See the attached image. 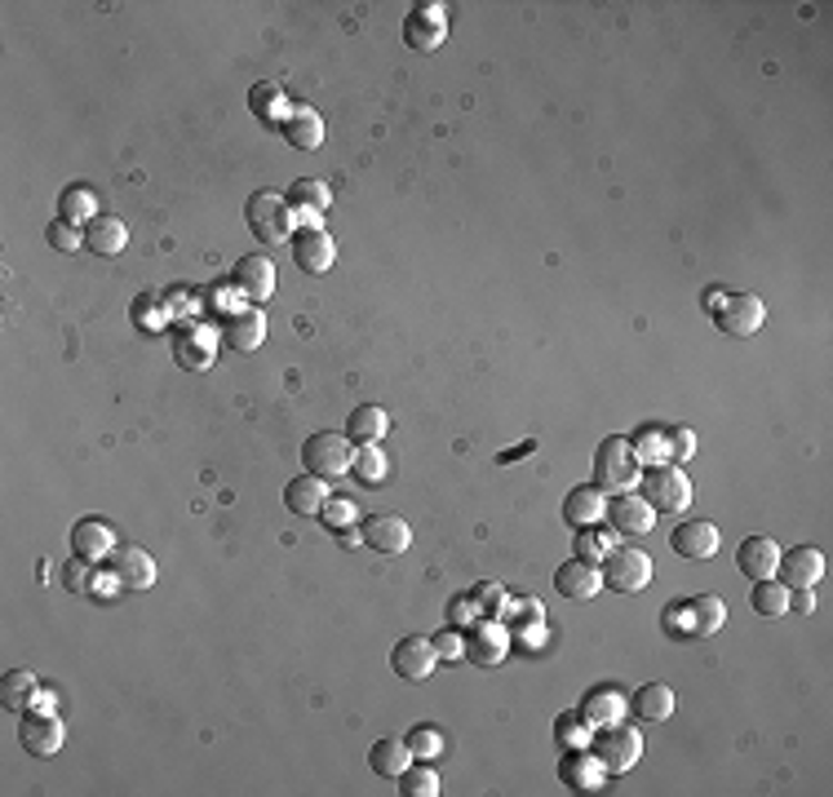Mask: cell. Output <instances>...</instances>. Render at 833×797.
<instances>
[{
	"mask_svg": "<svg viewBox=\"0 0 833 797\" xmlns=\"http://www.w3.org/2000/svg\"><path fill=\"white\" fill-rule=\"evenodd\" d=\"M333 204V191H329V182H320V178H302V182H293L289 186V209L307 222V226H320V213Z\"/></svg>",
	"mask_w": 833,
	"mask_h": 797,
	"instance_id": "25",
	"label": "cell"
},
{
	"mask_svg": "<svg viewBox=\"0 0 833 797\" xmlns=\"http://www.w3.org/2000/svg\"><path fill=\"white\" fill-rule=\"evenodd\" d=\"M89 567H93V563H84V558H76V563H67V567H62V585H67L71 594H98V585L89 581V576H93Z\"/></svg>",
	"mask_w": 833,
	"mask_h": 797,
	"instance_id": "45",
	"label": "cell"
},
{
	"mask_svg": "<svg viewBox=\"0 0 833 797\" xmlns=\"http://www.w3.org/2000/svg\"><path fill=\"white\" fill-rule=\"evenodd\" d=\"M576 714H581V723H585L590 732L612 727V723L625 718V696H621L616 687H594V692H585V700H581Z\"/></svg>",
	"mask_w": 833,
	"mask_h": 797,
	"instance_id": "23",
	"label": "cell"
},
{
	"mask_svg": "<svg viewBox=\"0 0 833 797\" xmlns=\"http://www.w3.org/2000/svg\"><path fill=\"white\" fill-rule=\"evenodd\" d=\"M58 218H62V222H76V226H89V222L98 218L93 191H89V186H67V191L58 195Z\"/></svg>",
	"mask_w": 833,
	"mask_h": 797,
	"instance_id": "35",
	"label": "cell"
},
{
	"mask_svg": "<svg viewBox=\"0 0 833 797\" xmlns=\"http://www.w3.org/2000/svg\"><path fill=\"white\" fill-rule=\"evenodd\" d=\"M572 545H576V558H585V563H603V554L612 549V536L599 532V527H581V536H576Z\"/></svg>",
	"mask_w": 833,
	"mask_h": 797,
	"instance_id": "43",
	"label": "cell"
},
{
	"mask_svg": "<svg viewBox=\"0 0 833 797\" xmlns=\"http://www.w3.org/2000/svg\"><path fill=\"white\" fill-rule=\"evenodd\" d=\"M639 723H665L670 714H674V692L665 687V683H643L634 696H630V705H625Z\"/></svg>",
	"mask_w": 833,
	"mask_h": 797,
	"instance_id": "30",
	"label": "cell"
},
{
	"mask_svg": "<svg viewBox=\"0 0 833 797\" xmlns=\"http://www.w3.org/2000/svg\"><path fill=\"white\" fill-rule=\"evenodd\" d=\"M639 465H643V461L634 456V443L621 438V434H608V438L599 443V452H594V487H599V492H612V496L634 492Z\"/></svg>",
	"mask_w": 833,
	"mask_h": 797,
	"instance_id": "1",
	"label": "cell"
},
{
	"mask_svg": "<svg viewBox=\"0 0 833 797\" xmlns=\"http://www.w3.org/2000/svg\"><path fill=\"white\" fill-rule=\"evenodd\" d=\"M44 240H49V249H58V253H76V249H84V226L58 218V222H49Z\"/></svg>",
	"mask_w": 833,
	"mask_h": 797,
	"instance_id": "40",
	"label": "cell"
},
{
	"mask_svg": "<svg viewBox=\"0 0 833 797\" xmlns=\"http://www.w3.org/2000/svg\"><path fill=\"white\" fill-rule=\"evenodd\" d=\"M293 209H289V200H280V195H271V191H258L253 200H249V231H253V240L258 244H267V249H275V244H284L289 235H293Z\"/></svg>",
	"mask_w": 833,
	"mask_h": 797,
	"instance_id": "4",
	"label": "cell"
},
{
	"mask_svg": "<svg viewBox=\"0 0 833 797\" xmlns=\"http://www.w3.org/2000/svg\"><path fill=\"white\" fill-rule=\"evenodd\" d=\"M599 572H603V585H608V589H616V594H639V589H648V581H652V558H648L639 545H612V549L603 554Z\"/></svg>",
	"mask_w": 833,
	"mask_h": 797,
	"instance_id": "2",
	"label": "cell"
},
{
	"mask_svg": "<svg viewBox=\"0 0 833 797\" xmlns=\"http://www.w3.org/2000/svg\"><path fill=\"white\" fill-rule=\"evenodd\" d=\"M36 692H40V678L31 669H9L0 678V705L13 709V714H27V705L36 700Z\"/></svg>",
	"mask_w": 833,
	"mask_h": 797,
	"instance_id": "34",
	"label": "cell"
},
{
	"mask_svg": "<svg viewBox=\"0 0 833 797\" xmlns=\"http://www.w3.org/2000/svg\"><path fill=\"white\" fill-rule=\"evenodd\" d=\"M107 576L120 585V589H151L155 585V558L138 545H116L111 549V567Z\"/></svg>",
	"mask_w": 833,
	"mask_h": 797,
	"instance_id": "10",
	"label": "cell"
},
{
	"mask_svg": "<svg viewBox=\"0 0 833 797\" xmlns=\"http://www.w3.org/2000/svg\"><path fill=\"white\" fill-rule=\"evenodd\" d=\"M404 740H409V749H413L416 763H434V758L443 754V736H439L434 727H413Z\"/></svg>",
	"mask_w": 833,
	"mask_h": 797,
	"instance_id": "42",
	"label": "cell"
},
{
	"mask_svg": "<svg viewBox=\"0 0 833 797\" xmlns=\"http://www.w3.org/2000/svg\"><path fill=\"white\" fill-rule=\"evenodd\" d=\"M71 549H76V558H84V563H102V558H111V549H116V532L102 523V518H80L76 527H71Z\"/></svg>",
	"mask_w": 833,
	"mask_h": 797,
	"instance_id": "20",
	"label": "cell"
},
{
	"mask_svg": "<svg viewBox=\"0 0 833 797\" xmlns=\"http://www.w3.org/2000/svg\"><path fill=\"white\" fill-rule=\"evenodd\" d=\"M714 320H719V329L732 333V337H754V333L767 324V306H763L759 293H727L723 306L714 311Z\"/></svg>",
	"mask_w": 833,
	"mask_h": 797,
	"instance_id": "7",
	"label": "cell"
},
{
	"mask_svg": "<svg viewBox=\"0 0 833 797\" xmlns=\"http://www.w3.org/2000/svg\"><path fill=\"white\" fill-rule=\"evenodd\" d=\"M351 474H355L360 483H369V487H378V483L387 478V456L378 452V443L355 447V465H351Z\"/></svg>",
	"mask_w": 833,
	"mask_h": 797,
	"instance_id": "39",
	"label": "cell"
},
{
	"mask_svg": "<svg viewBox=\"0 0 833 797\" xmlns=\"http://www.w3.org/2000/svg\"><path fill=\"white\" fill-rule=\"evenodd\" d=\"M293 258H298V266H302L307 275H324V271H333V262H338V244H333V235H329L324 226H302V231L293 235Z\"/></svg>",
	"mask_w": 833,
	"mask_h": 797,
	"instance_id": "12",
	"label": "cell"
},
{
	"mask_svg": "<svg viewBox=\"0 0 833 797\" xmlns=\"http://www.w3.org/2000/svg\"><path fill=\"white\" fill-rule=\"evenodd\" d=\"M776 563H781V545H776L772 536H745L741 549H736V567H741V576H750V581L776 576Z\"/></svg>",
	"mask_w": 833,
	"mask_h": 797,
	"instance_id": "21",
	"label": "cell"
},
{
	"mask_svg": "<svg viewBox=\"0 0 833 797\" xmlns=\"http://www.w3.org/2000/svg\"><path fill=\"white\" fill-rule=\"evenodd\" d=\"M603 763L590 754V749H568L563 758H559V780L568 785V789H576V794H599L603 789Z\"/></svg>",
	"mask_w": 833,
	"mask_h": 797,
	"instance_id": "18",
	"label": "cell"
},
{
	"mask_svg": "<svg viewBox=\"0 0 833 797\" xmlns=\"http://www.w3.org/2000/svg\"><path fill=\"white\" fill-rule=\"evenodd\" d=\"M643 501L652 510H665V514H679L692 505V478L679 470V465H648L643 474Z\"/></svg>",
	"mask_w": 833,
	"mask_h": 797,
	"instance_id": "6",
	"label": "cell"
},
{
	"mask_svg": "<svg viewBox=\"0 0 833 797\" xmlns=\"http://www.w3.org/2000/svg\"><path fill=\"white\" fill-rule=\"evenodd\" d=\"M249 107H253V115L267 120V124H275V115H280V120L289 115V111H284V89H280L275 80L253 84V89H249Z\"/></svg>",
	"mask_w": 833,
	"mask_h": 797,
	"instance_id": "37",
	"label": "cell"
},
{
	"mask_svg": "<svg viewBox=\"0 0 833 797\" xmlns=\"http://www.w3.org/2000/svg\"><path fill=\"white\" fill-rule=\"evenodd\" d=\"M665 452H670V447H665L661 430H643V438L634 443V456H639L643 465H661V461H665Z\"/></svg>",
	"mask_w": 833,
	"mask_h": 797,
	"instance_id": "46",
	"label": "cell"
},
{
	"mask_svg": "<svg viewBox=\"0 0 833 797\" xmlns=\"http://www.w3.org/2000/svg\"><path fill=\"white\" fill-rule=\"evenodd\" d=\"M360 541L373 545L378 554H404L413 545V523L400 514H373V518H364Z\"/></svg>",
	"mask_w": 833,
	"mask_h": 797,
	"instance_id": "14",
	"label": "cell"
},
{
	"mask_svg": "<svg viewBox=\"0 0 833 797\" xmlns=\"http://www.w3.org/2000/svg\"><path fill=\"white\" fill-rule=\"evenodd\" d=\"M750 603H754V612H759V616H767V621H772V616H785V612H790V589H785L781 581H772V576H767V581H754Z\"/></svg>",
	"mask_w": 833,
	"mask_h": 797,
	"instance_id": "38",
	"label": "cell"
},
{
	"mask_svg": "<svg viewBox=\"0 0 833 797\" xmlns=\"http://www.w3.org/2000/svg\"><path fill=\"white\" fill-rule=\"evenodd\" d=\"M603 514H608V492H599L594 483L572 487L568 501H563V518H568L572 527H599Z\"/></svg>",
	"mask_w": 833,
	"mask_h": 797,
	"instance_id": "28",
	"label": "cell"
},
{
	"mask_svg": "<svg viewBox=\"0 0 833 797\" xmlns=\"http://www.w3.org/2000/svg\"><path fill=\"white\" fill-rule=\"evenodd\" d=\"M790 612H816V594L812 589H790Z\"/></svg>",
	"mask_w": 833,
	"mask_h": 797,
	"instance_id": "50",
	"label": "cell"
},
{
	"mask_svg": "<svg viewBox=\"0 0 833 797\" xmlns=\"http://www.w3.org/2000/svg\"><path fill=\"white\" fill-rule=\"evenodd\" d=\"M434 665H439V652H434V643L430 638H400L395 643V652H391V669L404 678V683H425L430 674H434Z\"/></svg>",
	"mask_w": 833,
	"mask_h": 797,
	"instance_id": "13",
	"label": "cell"
},
{
	"mask_svg": "<svg viewBox=\"0 0 833 797\" xmlns=\"http://www.w3.org/2000/svg\"><path fill=\"white\" fill-rule=\"evenodd\" d=\"M585 723H581V714H568V718H559V727H554V736L568 745V749H585Z\"/></svg>",
	"mask_w": 833,
	"mask_h": 797,
	"instance_id": "47",
	"label": "cell"
},
{
	"mask_svg": "<svg viewBox=\"0 0 833 797\" xmlns=\"http://www.w3.org/2000/svg\"><path fill=\"white\" fill-rule=\"evenodd\" d=\"M324 501H329V492H324V478L320 474H298L289 487H284V505L293 510V514H320L324 510Z\"/></svg>",
	"mask_w": 833,
	"mask_h": 797,
	"instance_id": "31",
	"label": "cell"
},
{
	"mask_svg": "<svg viewBox=\"0 0 833 797\" xmlns=\"http://www.w3.org/2000/svg\"><path fill=\"white\" fill-rule=\"evenodd\" d=\"M324 523L333 527V532H351V523L360 518V510H355V501H347V496H333V501H324Z\"/></svg>",
	"mask_w": 833,
	"mask_h": 797,
	"instance_id": "44",
	"label": "cell"
},
{
	"mask_svg": "<svg viewBox=\"0 0 833 797\" xmlns=\"http://www.w3.org/2000/svg\"><path fill=\"white\" fill-rule=\"evenodd\" d=\"M443 36H448V9L439 0L416 4L413 13H409V22H404V40L413 49H421V53H434L443 44Z\"/></svg>",
	"mask_w": 833,
	"mask_h": 797,
	"instance_id": "11",
	"label": "cell"
},
{
	"mask_svg": "<svg viewBox=\"0 0 833 797\" xmlns=\"http://www.w3.org/2000/svg\"><path fill=\"white\" fill-rule=\"evenodd\" d=\"M173 355L187 373H209L213 369V333L204 324H182L173 333Z\"/></svg>",
	"mask_w": 833,
	"mask_h": 797,
	"instance_id": "15",
	"label": "cell"
},
{
	"mask_svg": "<svg viewBox=\"0 0 833 797\" xmlns=\"http://www.w3.org/2000/svg\"><path fill=\"white\" fill-rule=\"evenodd\" d=\"M369 763H373V771L378 776H387V780H400L409 767H413V749H409V740H378L373 745V754H369Z\"/></svg>",
	"mask_w": 833,
	"mask_h": 797,
	"instance_id": "32",
	"label": "cell"
},
{
	"mask_svg": "<svg viewBox=\"0 0 833 797\" xmlns=\"http://www.w3.org/2000/svg\"><path fill=\"white\" fill-rule=\"evenodd\" d=\"M387 434H391V416H387V407H378V403H360V407L347 416V438H351L355 447L382 443Z\"/></svg>",
	"mask_w": 833,
	"mask_h": 797,
	"instance_id": "29",
	"label": "cell"
},
{
	"mask_svg": "<svg viewBox=\"0 0 833 797\" xmlns=\"http://www.w3.org/2000/svg\"><path fill=\"white\" fill-rule=\"evenodd\" d=\"M18 740H22V749L31 758H53L62 749V740H67V727L49 709H27L22 723H18Z\"/></svg>",
	"mask_w": 833,
	"mask_h": 797,
	"instance_id": "8",
	"label": "cell"
},
{
	"mask_svg": "<svg viewBox=\"0 0 833 797\" xmlns=\"http://www.w3.org/2000/svg\"><path fill=\"white\" fill-rule=\"evenodd\" d=\"M280 129H284L289 147H298V151H320V147H324V115L311 111V107H293V111L280 120Z\"/></svg>",
	"mask_w": 833,
	"mask_h": 797,
	"instance_id": "24",
	"label": "cell"
},
{
	"mask_svg": "<svg viewBox=\"0 0 833 797\" xmlns=\"http://www.w3.org/2000/svg\"><path fill=\"white\" fill-rule=\"evenodd\" d=\"M776 576H781L785 589H816L821 576H825V554L816 545H794V549L781 554Z\"/></svg>",
	"mask_w": 833,
	"mask_h": 797,
	"instance_id": "9",
	"label": "cell"
},
{
	"mask_svg": "<svg viewBox=\"0 0 833 797\" xmlns=\"http://www.w3.org/2000/svg\"><path fill=\"white\" fill-rule=\"evenodd\" d=\"M434 643V652H439V660H452V656H465V634H456V629H443L439 638H430Z\"/></svg>",
	"mask_w": 833,
	"mask_h": 797,
	"instance_id": "49",
	"label": "cell"
},
{
	"mask_svg": "<svg viewBox=\"0 0 833 797\" xmlns=\"http://www.w3.org/2000/svg\"><path fill=\"white\" fill-rule=\"evenodd\" d=\"M124 244H129V226L116 213H98L84 226V249L98 258H116V253H124Z\"/></svg>",
	"mask_w": 833,
	"mask_h": 797,
	"instance_id": "26",
	"label": "cell"
},
{
	"mask_svg": "<svg viewBox=\"0 0 833 797\" xmlns=\"http://www.w3.org/2000/svg\"><path fill=\"white\" fill-rule=\"evenodd\" d=\"M554 589H559L563 598H572V603H585V598H594V594L603 589V572H599V563H585V558L559 563Z\"/></svg>",
	"mask_w": 833,
	"mask_h": 797,
	"instance_id": "17",
	"label": "cell"
},
{
	"mask_svg": "<svg viewBox=\"0 0 833 797\" xmlns=\"http://www.w3.org/2000/svg\"><path fill=\"white\" fill-rule=\"evenodd\" d=\"M608 518H612V527L625 532V536H648V532L656 527V510H652L643 496H634V492L612 496V501H608Z\"/></svg>",
	"mask_w": 833,
	"mask_h": 797,
	"instance_id": "16",
	"label": "cell"
},
{
	"mask_svg": "<svg viewBox=\"0 0 833 797\" xmlns=\"http://www.w3.org/2000/svg\"><path fill=\"white\" fill-rule=\"evenodd\" d=\"M222 342L231 351H240V355L258 351L267 342V315L262 311H235V315H227L222 320Z\"/></svg>",
	"mask_w": 833,
	"mask_h": 797,
	"instance_id": "22",
	"label": "cell"
},
{
	"mask_svg": "<svg viewBox=\"0 0 833 797\" xmlns=\"http://www.w3.org/2000/svg\"><path fill=\"white\" fill-rule=\"evenodd\" d=\"M465 643H470L465 656H470L474 665H496V660L505 656V634H501V625H479Z\"/></svg>",
	"mask_w": 833,
	"mask_h": 797,
	"instance_id": "36",
	"label": "cell"
},
{
	"mask_svg": "<svg viewBox=\"0 0 833 797\" xmlns=\"http://www.w3.org/2000/svg\"><path fill=\"white\" fill-rule=\"evenodd\" d=\"M302 461H307L311 474H320V478H338V474H347V470L355 465V443H351L347 434H338V430H320V434L307 438Z\"/></svg>",
	"mask_w": 833,
	"mask_h": 797,
	"instance_id": "5",
	"label": "cell"
},
{
	"mask_svg": "<svg viewBox=\"0 0 833 797\" xmlns=\"http://www.w3.org/2000/svg\"><path fill=\"white\" fill-rule=\"evenodd\" d=\"M235 284H240V293H244V297H253V302L275 297V262H271V258H262V253L240 258V266H235Z\"/></svg>",
	"mask_w": 833,
	"mask_h": 797,
	"instance_id": "27",
	"label": "cell"
},
{
	"mask_svg": "<svg viewBox=\"0 0 833 797\" xmlns=\"http://www.w3.org/2000/svg\"><path fill=\"white\" fill-rule=\"evenodd\" d=\"M400 794L404 797H439V776L430 767H409L400 776Z\"/></svg>",
	"mask_w": 833,
	"mask_h": 797,
	"instance_id": "41",
	"label": "cell"
},
{
	"mask_svg": "<svg viewBox=\"0 0 833 797\" xmlns=\"http://www.w3.org/2000/svg\"><path fill=\"white\" fill-rule=\"evenodd\" d=\"M590 754L603 763L608 776H625L639 758H643V736L625 723H612V727H599L594 740H590Z\"/></svg>",
	"mask_w": 833,
	"mask_h": 797,
	"instance_id": "3",
	"label": "cell"
},
{
	"mask_svg": "<svg viewBox=\"0 0 833 797\" xmlns=\"http://www.w3.org/2000/svg\"><path fill=\"white\" fill-rule=\"evenodd\" d=\"M670 545H674V554H683V558H692V563L714 558V554H719V527L705 523V518H688V523L674 527Z\"/></svg>",
	"mask_w": 833,
	"mask_h": 797,
	"instance_id": "19",
	"label": "cell"
},
{
	"mask_svg": "<svg viewBox=\"0 0 833 797\" xmlns=\"http://www.w3.org/2000/svg\"><path fill=\"white\" fill-rule=\"evenodd\" d=\"M665 447H670V456H674V461H688V456L696 452V430H688V425H679V430H670V438H665Z\"/></svg>",
	"mask_w": 833,
	"mask_h": 797,
	"instance_id": "48",
	"label": "cell"
},
{
	"mask_svg": "<svg viewBox=\"0 0 833 797\" xmlns=\"http://www.w3.org/2000/svg\"><path fill=\"white\" fill-rule=\"evenodd\" d=\"M683 612H688V621H692V634H701V638H710V634H719V629L727 625V607H723V598H714V594H696Z\"/></svg>",
	"mask_w": 833,
	"mask_h": 797,
	"instance_id": "33",
	"label": "cell"
}]
</instances>
